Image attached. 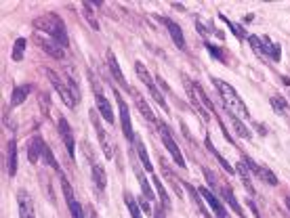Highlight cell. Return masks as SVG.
I'll use <instances>...</instances> for the list:
<instances>
[{"instance_id": "6da1fadb", "label": "cell", "mask_w": 290, "mask_h": 218, "mask_svg": "<svg viewBox=\"0 0 290 218\" xmlns=\"http://www.w3.org/2000/svg\"><path fill=\"white\" fill-rule=\"evenodd\" d=\"M34 27H36L40 34H46V36H51L53 40H57L61 46H64V49L69 44L67 29H65V26H64V21H61L59 15H53V13L42 15V17H38V19L34 21Z\"/></svg>"}, {"instance_id": "7a4b0ae2", "label": "cell", "mask_w": 290, "mask_h": 218, "mask_svg": "<svg viewBox=\"0 0 290 218\" xmlns=\"http://www.w3.org/2000/svg\"><path fill=\"white\" fill-rule=\"evenodd\" d=\"M213 84H215V88L219 90V95H221V99L225 101V109H229V111L233 113V115H240V118H250V113H248V107H246V103L242 101V97L238 95L236 90H233L229 84H227L225 80H221V78H215L213 80Z\"/></svg>"}, {"instance_id": "3957f363", "label": "cell", "mask_w": 290, "mask_h": 218, "mask_svg": "<svg viewBox=\"0 0 290 218\" xmlns=\"http://www.w3.org/2000/svg\"><path fill=\"white\" fill-rule=\"evenodd\" d=\"M46 76H49V80L53 82V86L57 88L59 97L64 99V103L67 107H76L78 101H80V92H78V84L72 82V80H64L57 72H53V69H46Z\"/></svg>"}, {"instance_id": "277c9868", "label": "cell", "mask_w": 290, "mask_h": 218, "mask_svg": "<svg viewBox=\"0 0 290 218\" xmlns=\"http://www.w3.org/2000/svg\"><path fill=\"white\" fill-rule=\"evenodd\" d=\"M135 72H137V76L141 78V82H143L145 84V86H147V90H150L152 92V97L156 99V103H158L162 109H164V111H170V109H168V105H166V101H164V97H162V92H160V88L158 86H156V82H154V78H152V74L150 72H147V67L143 65V63H141V61H137V63H135Z\"/></svg>"}, {"instance_id": "5b68a950", "label": "cell", "mask_w": 290, "mask_h": 218, "mask_svg": "<svg viewBox=\"0 0 290 218\" xmlns=\"http://www.w3.org/2000/svg\"><path fill=\"white\" fill-rule=\"evenodd\" d=\"M158 128H160V138H162V143H164V147L170 151V155H172V160H175V164L179 168H185V160H183V153H181V149H179V145L175 143V138L170 136V130H168V126L166 124H162V122H158Z\"/></svg>"}, {"instance_id": "8992f818", "label": "cell", "mask_w": 290, "mask_h": 218, "mask_svg": "<svg viewBox=\"0 0 290 218\" xmlns=\"http://www.w3.org/2000/svg\"><path fill=\"white\" fill-rule=\"evenodd\" d=\"M34 42L40 46V49L49 54V57H55V59H64L65 57V51H64V46H61L57 40H53L51 36H46V34H40L38 32L34 36Z\"/></svg>"}, {"instance_id": "52a82bcc", "label": "cell", "mask_w": 290, "mask_h": 218, "mask_svg": "<svg viewBox=\"0 0 290 218\" xmlns=\"http://www.w3.org/2000/svg\"><path fill=\"white\" fill-rule=\"evenodd\" d=\"M91 78V82H93V90H95V101H97V109H99V113L105 118V122L112 124L114 122V111H112V105H109V101L103 97V92H101V86H99V82H97V78L89 74Z\"/></svg>"}, {"instance_id": "ba28073f", "label": "cell", "mask_w": 290, "mask_h": 218, "mask_svg": "<svg viewBox=\"0 0 290 218\" xmlns=\"http://www.w3.org/2000/svg\"><path fill=\"white\" fill-rule=\"evenodd\" d=\"M61 187H64V195H65V201H67V208H69V214L72 218H84V212H82V206L78 204V199L72 191V185H69L67 178H61Z\"/></svg>"}, {"instance_id": "9c48e42d", "label": "cell", "mask_w": 290, "mask_h": 218, "mask_svg": "<svg viewBox=\"0 0 290 218\" xmlns=\"http://www.w3.org/2000/svg\"><path fill=\"white\" fill-rule=\"evenodd\" d=\"M114 95H116V101H118V107H120V120H122V132H124V136H127L129 141H135V135H132V124H130V113H129V105L122 101L118 90H116Z\"/></svg>"}, {"instance_id": "30bf717a", "label": "cell", "mask_w": 290, "mask_h": 218, "mask_svg": "<svg viewBox=\"0 0 290 218\" xmlns=\"http://www.w3.org/2000/svg\"><path fill=\"white\" fill-rule=\"evenodd\" d=\"M17 206H19V218H36L34 199L26 189H21L17 193Z\"/></svg>"}, {"instance_id": "8fae6325", "label": "cell", "mask_w": 290, "mask_h": 218, "mask_svg": "<svg viewBox=\"0 0 290 218\" xmlns=\"http://www.w3.org/2000/svg\"><path fill=\"white\" fill-rule=\"evenodd\" d=\"M200 197L204 199V201H208V206L215 210V214H217V218H229V214H227V210H225V206L219 201V197L215 195L210 189H206V187H200Z\"/></svg>"}, {"instance_id": "7c38bea8", "label": "cell", "mask_w": 290, "mask_h": 218, "mask_svg": "<svg viewBox=\"0 0 290 218\" xmlns=\"http://www.w3.org/2000/svg\"><path fill=\"white\" fill-rule=\"evenodd\" d=\"M244 162H246V166L250 168V172L258 174V176H261V178H263V181L267 183V185H271V187H276V185H278V176L273 174L271 170H267L265 166H258V164H257V162H255L253 158H248V155L244 158Z\"/></svg>"}, {"instance_id": "4fadbf2b", "label": "cell", "mask_w": 290, "mask_h": 218, "mask_svg": "<svg viewBox=\"0 0 290 218\" xmlns=\"http://www.w3.org/2000/svg\"><path fill=\"white\" fill-rule=\"evenodd\" d=\"M59 135H61V141L65 143L69 155L74 160V147H76V141H74V132H72V126L67 124L65 118H59Z\"/></svg>"}, {"instance_id": "5bb4252c", "label": "cell", "mask_w": 290, "mask_h": 218, "mask_svg": "<svg viewBox=\"0 0 290 218\" xmlns=\"http://www.w3.org/2000/svg\"><path fill=\"white\" fill-rule=\"evenodd\" d=\"M93 126H95V130H97V136H99V143H101V149H103V153H105V158H112V141H109V136H107V132L103 130V126H101V122H99V118L95 113H93Z\"/></svg>"}, {"instance_id": "9a60e30c", "label": "cell", "mask_w": 290, "mask_h": 218, "mask_svg": "<svg viewBox=\"0 0 290 218\" xmlns=\"http://www.w3.org/2000/svg\"><path fill=\"white\" fill-rule=\"evenodd\" d=\"M107 67H109V72H112V76L122 84V88H124V90H130L129 82H127V78H124L122 69H120V65H118V59H116V54H114L112 51L107 53Z\"/></svg>"}, {"instance_id": "2e32d148", "label": "cell", "mask_w": 290, "mask_h": 218, "mask_svg": "<svg viewBox=\"0 0 290 218\" xmlns=\"http://www.w3.org/2000/svg\"><path fill=\"white\" fill-rule=\"evenodd\" d=\"M164 26L168 27V34L172 38V42H175L179 49H185V36H183V29L179 27V23H175L172 19H164Z\"/></svg>"}, {"instance_id": "e0dca14e", "label": "cell", "mask_w": 290, "mask_h": 218, "mask_svg": "<svg viewBox=\"0 0 290 218\" xmlns=\"http://www.w3.org/2000/svg\"><path fill=\"white\" fill-rule=\"evenodd\" d=\"M42 147H44V141L40 136H32L30 138V145H28V160L36 164L38 160L42 158Z\"/></svg>"}, {"instance_id": "ac0fdd59", "label": "cell", "mask_w": 290, "mask_h": 218, "mask_svg": "<svg viewBox=\"0 0 290 218\" xmlns=\"http://www.w3.org/2000/svg\"><path fill=\"white\" fill-rule=\"evenodd\" d=\"M6 172L9 176H15L17 174V143L9 141V151H6Z\"/></svg>"}, {"instance_id": "d6986e66", "label": "cell", "mask_w": 290, "mask_h": 218, "mask_svg": "<svg viewBox=\"0 0 290 218\" xmlns=\"http://www.w3.org/2000/svg\"><path fill=\"white\" fill-rule=\"evenodd\" d=\"M30 90H32V86L30 84H23V86H17L13 90V95H11V105L13 107H19L21 103H26V99L30 95Z\"/></svg>"}, {"instance_id": "ffe728a7", "label": "cell", "mask_w": 290, "mask_h": 218, "mask_svg": "<svg viewBox=\"0 0 290 218\" xmlns=\"http://www.w3.org/2000/svg\"><path fill=\"white\" fill-rule=\"evenodd\" d=\"M93 181H95V185H97V189L99 191H103L105 187H107V176H105V170H103V166L101 164H93Z\"/></svg>"}, {"instance_id": "44dd1931", "label": "cell", "mask_w": 290, "mask_h": 218, "mask_svg": "<svg viewBox=\"0 0 290 218\" xmlns=\"http://www.w3.org/2000/svg\"><path fill=\"white\" fill-rule=\"evenodd\" d=\"M135 149H137V153H139L141 164H143V170H147V172H154V166H152L150 158H147L145 145H143V141H141V138H135Z\"/></svg>"}, {"instance_id": "7402d4cb", "label": "cell", "mask_w": 290, "mask_h": 218, "mask_svg": "<svg viewBox=\"0 0 290 218\" xmlns=\"http://www.w3.org/2000/svg\"><path fill=\"white\" fill-rule=\"evenodd\" d=\"M135 174H137V181H139V185H141V191H143L145 199L154 201V191H152L150 183H147V178H145V174H143V172H141V168H139V166H135Z\"/></svg>"}, {"instance_id": "603a6c76", "label": "cell", "mask_w": 290, "mask_h": 218, "mask_svg": "<svg viewBox=\"0 0 290 218\" xmlns=\"http://www.w3.org/2000/svg\"><path fill=\"white\" fill-rule=\"evenodd\" d=\"M152 185L156 187V191H158V197H160V201H162V208L168 210V208H170V197H168L166 189H164V185L160 183V178H158V176H152Z\"/></svg>"}, {"instance_id": "cb8c5ba5", "label": "cell", "mask_w": 290, "mask_h": 218, "mask_svg": "<svg viewBox=\"0 0 290 218\" xmlns=\"http://www.w3.org/2000/svg\"><path fill=\"white\" fill-rule=\"evenodd\" d=\"M135 103H137V109H139V111L141 113H143V118L147 120V122H156V124H158V120H156V115H154V111H152V109H150V105H147V101L143 99V97H137V101H135Z\"/></svg>"}, {"instance_id": "d4e9b609", "label": "cell", "mask_w": 290, "mask_h": 218, "mask_svg": "<svg viewBox=\"0 0 290 218\" xmlns=\"http://www.w3.org/2000/svg\"><path fill=\"white\" fill-rule=\"evenodd\" d=\"M238 174L240 178L244 181V187L248 189V193H255V187H253V181H250V174H248V168H246V164H238Z\"/></svg>"}, {"instance_id": "484cf974", "label": "cell", "mask_w": 290, "mask_h": 218, "mask_svg": "<svg viewBox=\"0 0 290 218\" xmlns=\"http://www.w3.org/2000/svg\"><path fill=\"white\" fill-rule=\"evenodd\" d=\"M23 53H26V38H17L15 44H13V53H11L13 61H21L23 59Z\"/></svg>"}, {"instance_id": "4316f807", "label": "cell", "mask_w": 290, "mask_h": 218, "mask_svg": "<svg viewBox=\"0 0 290 218\" xmlns=\"http://www.w3.org/2000/svg\"><path fill=\"white\" fill-rule=\"evenodd\" d=\"M223 197L227 199V204H229V206L233 208V212L240 214V218H244V212H242V208H240V204H238L236 195H233V193H231L229 189H223Z\"/></svg>"}, {"instance_id": "83f0119b", "label": "cell", "mask_w": 290, "mask_h": 218, "mask_svg": "<svg viewBox=\"0 0 290 218\" xmlns=\"http://www.w3.org/2000/svg\"><path fill=\"white\" fill-rule=\"evenodd\" d=\"M206 145H208V149H210V151H213V153H215V158H217L219 162H221V166L225 168V172H229V174H233V168L229 166V162H227V160L223 158V155H221V153H219V151L215 149V145H213V141H210V138H208V136H206Z\"/></svg>"}, {"instance_id": "f1b7e54d", "label": "cell", "mask_w": 290, "mask_h": 218, "mask_svg": "<svg viewBox=\"0 0 290 218\" xmlns=\"http://www.w3.org/2000/svg\"><path fill=\"white\" fill-rule=\"evenodd\" d=\"M124 199H127V206H129V210H130V216H132V218H143V214H141V210H139V206H137L135 197H132L130 193H124Z\"/></svg>"}, {"instance_id": "f546056e", "label": "cell", "mask_w": 290, "mask_h": 218, "mask_svg": "<svg viewBox=\"0 0 290 218\" xmlns=\"http://www.w3.org/2000/svg\"><path fill=\"white\" fill-rule=\"evenodd\" d=\"M187 193H190V195H192V199L195 201V206H198V208L202 210V214H204L206 218H210V212H208V210H206V206H204V204H202V199H200V193H198V191H195V189H193V187H190V185H187Z\"/></svg>"}, {"instance_id": "4dcf8cb0", "label": "cell", "mask_w": 290, "mask_h": 218, "mask_svg": "<svg viewBox=\"0 0 290 218\" xmlns=\"http://www.w3.org/2000/svg\"><path fill=\"white\" fill-rule=\"evenodd\" d=\"M229 120L233 122V128H236V132H238L240 136L248 138V141H250V138H253V135H250V130H248V128H246L242 122H238V118H236V115H233V113H231V118H229Z\"/></svg>"}, {"instance_id": "1f68e13d", "label": "cell", "mask_w": 290, "mask_h": 218, "mask_svg": "<svg viewBox=\"0 0 290 218\" xmlns=\"http://www.w3.org/2000/svg\"><path fill=\"white\" fill-rule=\"evenodd\" d=\"M160 164H162V170H164V174H166V178H168V181H170V183H175V191H177V195H181V189H179V178H177L175 174H172V172H170V168H168V164H166V160H162Z\"/></svg>"}, {"instance_id": "d6a6232c", "label": "cell", "mask_w": 290, "mask_h": 218, "mask_svg": "<svg viewBox=\"0 0 290 218\" xmlns=\"http://www.w3.org/2000/svg\"><path fill=\"white\" fill-rule=\"evenodd\" d=\"M42 158L46 160V164H49L51 168H57V170H59L57 160H55V155H53V151L49 149V145H46V143H44V147H42Z\"/></svg>"}, {"instance_id": "836d02e7", "label": "cell", "mask_w": 290, "mask_h": 218, "mask_svg": "<svg viewBox=\"0 0 290 218\" xmlns=\"http://www.w3.org/2000/svg\"><path fill=\"white\" fill-rule=\"evenodd\" d=\"M40 105H42V113L44 115H49L51 111H49V105H51V101H49V95H46V92H40Z\"/></svg>"}, {"instance_id": "e575fe53", "label": "cell", "mask_w": 290, "mask_h": 218, "mask_svg": "<svg viewBox=\"0 0 290 218\" xmlns=\"http://www.w3.org/2000/svg\"><path fill=\"white\" fill-rule=\"evenodd\" d=\"M271 105H273V107H278V109H286L288 103H286V101L282 99V97L276 95V97H271Z\"/></svg>"}, {"instance_id": "d590c367", "label": "cell", "mask_w": 290, "mask_h": 218, "mask_svg": "<svg viewBox=\"0 0 290 218\" xmlns=\"http://www.w3.org/2000/svg\"><path fill=\"white\" fill-rule=\"evenodd\" d=\"M206 46H208V51H210V53H213V57H217V59H225V57H223V54H221V53H219V49H217V46H210L208 42H206Z\"/></svg>"}, {"instance_id": "8d00e7d4", "label": "cell", "mask_w": 290, "mask_h": 218, "mask_svg": "<svg viewBox=\"0 0 290 218\" xmlns=\"http://www.w3.org/2000/svg\"><path fill=\"white\" fill-rule=\"evenodd\" d=\"M154 218H164V212H162V208H158V206H156V214H154Z\"/></svg>"}, {"instance_id": "74e56055", "label": "cell", "mask_w": 290, "mask_h": 218, "mask_svg": "<svg viewBox=\"0 0 290 218\" xmlns=\"http://www.w3.org/2000/svg\"><path fill=\"white\" fill-rule=\"evenodd\" d=\"M286 206H288V208H290V195H288V197H286Z\"/></svg>"}]
</instances>
